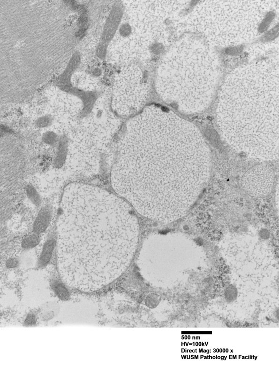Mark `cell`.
<instances>
[{"mask_svg": "<svg viewBox=\"0 0 279 367\" xmlns=\"http://www.w3.org/2000/svg\"><path fill=\"white\" fill-rule=\"evenodd\" d=\"M86 22H87V19H86V18L84 17H82L79 19L78 23H79L80 25L83 26V25L86 24Z\"/></svg>", "mask_w": 279, "mask_h": 367, "instance_id": "obj_11", "label": "cell"}, {"mask_svg": "<svg viewBox=\"0 0 279 367\" xmlns=\"http://www.w3.org/2000/svg\"><path fill=\"white\" fill-rule=\"evenodd\" d=\"M39 243V237L37 236L33 235L28 236V238H25L23 240L22 246L24 248H31L37 245Z\"/></svg>", "mask_w": 279, "mask_h": 367, "instance_id": "obj_5", "label": "cell"}, {"mask_svg": "<svg viewBox=\"0 0 279 367\" xmlns=\"http://www.w3.org/2000/svg\"><path fill=\"white\" fill-rule=\"evenodd\" d=\"M17 262L15 259H10L7 262V266L9 267H14L17 266Z\"/></svg>", "mask_w": 279, "mask_h": 367, "instance_id": "obj_10", "label": "cell"}, {"mask_svg": "<svg viewBox=\"0 0 279 367\" xmlns=\"http://www.w3.org/2000/svg\"><path fill=\"white\" fill-rule=\"evenodd\" d=\"M55 244V241L53 239L48 240L45 244L39 261V264L41 266H45L50 260Z\"/></svg>", "mask_w": 279, "mask_h": 367, "instance_id": "obj_3", "label": "cell"}, {"mask_svg": "<svg viewBox=\"0 0 279 367\" xmlns=\"http://www.w3.org/2000/svg\"><path fill=\"white\" fill-rule=\"evenodd\" d=\"M27 193L29 197H30L31 200L35 203V204H39L40 199H39V196L35 189L32 188V187L29 188L28 189Z\"/></svg>", "mask_w": 279, "mask_h": 367, "instance_id": "obj_6", "label": "cell"}, {"mask_svg": "<svg viewBox=\"0 0 279 367\" xmlns=\"http://www.w3.org/2000/svg\"><path fill=\"white\" fill-rule=\"evenodd\" d=\"M53 290L61 300L67 301L70 297L69 293L65 286L58 281H54L52 285Z\"/></svg>", "mask_w": 279, "mask_h": 367, "instance_id": "obj_4", "label": "cell"}, {"mask_svg": "<svg viewBox=\"0 0 279 367\" xmlns=\"http://www.w3.org/2000/svg\"><path fill=\"white\" fill-rule=\"evenodd\" d=\"M152 49H153V52H154L155 53H158L160 52V50H161V48L160 47V46H159V45H155H155L154 47L152 48Z\"/></svg>", "mask_w": 279, "mask_h": 367, "instance_id": "obj_12", "label": "cell"}, {"mask_svg": "<svg viewBox=\"0 0 279 367\" xmlns=\"http://www.w3.org/2000/svg\"><path fill=\"white\" fill-rule=\"evenodd\" d=\"M130 29L128 25H124L121 28V33L123 35H127L130 32Z\"/></svg>", "mask_w": 279, "mask_h": 367, "instance_id": "obj_8", "label": "cell"}, {"mask_svg": "<svg viewBox=\"0 0 279 367\" xmlns=\"http://www.w3.org/2000/svg\"><path fill=\"white\" fill-rule=\"evenodd\" d=\"M35 317L34 316V315H32V314L29 315L25 321V324H32L35 323Z\"/></svg>", "mask_w": 279, "mask_h": 367, "instance_id": "obj_9", "label": "cell"}, {"mask_svg": "<svg viewBox=\"0 0 279 367\" xmlns=\"http://www.w3.org/2000/svg\"><path fill=\"white\" fill-rule=\"evenodd\" d=\"M51 215V210L48 207H45L40 211L34 225L35 232L42 233L47 229L50 221Z\"/></svg>", "mask_w": 279, "mask_h": 367, "instance_id": "obj_2", "label": "cell"}, {"mask_svg": "<svg viewBox=\"0 0 279 367\" xmlns=\"http://www.w3.org/2000/svg\"><path fill=\"white\" fill-rule=\"evenodd\" d=\"M121 16V10L120 9L116 8L113 10L107 21L103 33V39L105 41H109L113 37L118 27Z\"/></svg>", "mask_w": 279, "mask_h": 367, "instance_id": "obj_1", "label": "cell"}, {"mask_svg": "<svg viewBox=\"0 0 279 367\" xmlns=\"http://www.w3.org/2000/svg\"><path fill=\"white\" fill-rule=\"evenodd\" d=\"M98 56L101 58H103L106 54V47L104 45H100L97 49Z\"/></svg>", "mask_w": 279, "mask_h": 367, "instance_id": "obj_7", "label": "cell"}]
</instances>
